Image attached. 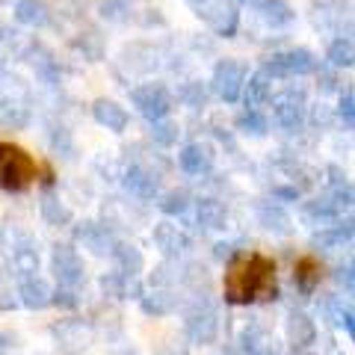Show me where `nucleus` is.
Listing matches in <instances>:
<instances>
[{
  "label": "nucleus",
  "instance_id": "nucleus-1",
  "mask_svg": "<svg viewBox=\"0 0 355 355\" xmlns=\"http://www.w3.org/2000/svg\"><path fill=\"white\" fill-rule=\"evenodd\" d=\"M222 296L228 305H258L279 299L275 261L261 252H237L225 266Z\"/></svg>",
  "mask_w": 355,
  "mask_h": 355
},
{
  "label": "nucleus",
  "instance_id": "nucleus-2",
  "mask_svg": "<svg viewBox=\"0 0 355 355\" xmlns=\"http://www.w3.org/2000/svg\"><path fill=\"white\" fill-rule=\"evenodd\" d=\"M39 181V163L15 142H0V190L27 193Z\"/></svg>",
  "mask_w": 355,
  "mask_h": 355
},
{
  "label": "nucleus",
  "instance_id": "nucleus-3",
  "mask_svg": "<svg viewBox=\"0 0 355 355\" xmlns=\"http://www.w3.org/2000/svg\"><path fill=\"white\" fill-rule=\"evenodd\" d=\"M187 6L222 39H231L240 27V12L234 0H187Z\"/></svg>",
  "mask_w": 355,
  "mask_h": 355
},
{
  "label": "nucleus",
  "instance_id": "nucleus-4",
  "mask_svg": "<svg viewBox=\"0 0 355 355\" xmlns=\"http://www.w3.org/2000/svg\"><path fill=\"white\" fill-rule=\"evenodd\" d=\"M320 69V60L311 53L308 48H291V51H282V53H272L266 60L263 71L272 77V80H291V77H305V74H314Z\"/></svg>",
  "mask_w": 355,
  "mask_h": 355
},
{
  "label": "nucleus",
  "instance_id": "nucleus-5",
  "mask_svg": "<svg viewBox=\"0 0 355 355\" xmlns=\"http://www.w3.org/2000/svg\"><path fill=\"white\" fill-rule=\"evenodd\" d=\"M130 104L137 107V113L148 121H160L169 119L175 98L163 83H142L137 89H130Z\"/></svg>",
  "mask_w": 355,
  "mask_h": 355
},
{
  "label": "nucleus",
  "instance_id": "nucleus-6",
  "mask_svg": "<svg viewBox=\"0 0 355 355\" xmlns=\"http://www.w3.org/2000/svg\"><path fill=\"white\" fill-rule=\"evenodd\" d=\"M51 270H53V279L60 282V287L77 291L86 282V266H83L80 252L69 246V243H57L51 249Z\"/></svg>",
  "mask_w": 355,
  "mask_h": 355
},
{
  "label": "nucleus",
  "instance_id": "nucleus-7",
  "mask_svg": "<svg viewBox=\"0 0 355 355\" xmlns=\"http://www.w3.org/2000/svg\"><path fill=\"white\" fill-rule=\"evenodd\" d=\"M243 83H246V65L237 60H219L214 65V77H210V86L214 92L222 98L225 104H237Z\"/></svg>",
  "mask_w": 355,
  "mask_h": 355
},
{
  "label": "nucleus",
  "instance_id": "nucleus-8",
  "mask_svg": "<svg viewBox=\"0 0 355 355\" xmlns=\"http://www.w3.org/2000/svg\"><path fill=\"white\" fill-rule=\"evenodd\" d=\"M305 113H308V101L302 89H284L282 95H275L272 101V116L279 121V128L296 133L305 125Z\"/></svg>",
  "mask_w": 355,
  "mask_h": 355
},
{
  "label": "nucleus",
  "instance_id": "nucleus-9",
  "mask_svg": "<svg viewBox=\"0 0 355 355\" xmlns=\"http://www.w3.org/2000/svg\"><path fill=\"white\" fill-rule=\"evenodd\" d=\"M187 338L193 343H202V347H210L219 338V314L214 305L196 302L187 311Z\"/></svg>",
  "mask_w": 355,
  "mask_h": 355
},
{
  "label": "nucleus",
  "instance_id": "nucleus-10",
  "mask_svg": "<svg viewBox=\"0 0 355 355\" xmlns=\"http://www.w3.org/2000/svg\"><path fill=\"white\" fill-rule=\"evenodd\" d=\"M151 240H154V246L160 249L163 258H169V261L184 258V254L193 249L190 234H187L181 225H175V222H157L151 231Z\"/></svg>",
  "mask_w": 355,
  "mask_h": 355
},
{
  "label": "nucleus",
  "instance_id": "nucleus-11",
  "mask_svg": "<svg viewBox=\"0 0 355 355\" xmlns=\"http://www.w3.org/2000/svg\"><path fill=\"white\" fill-rule=\"evenodd\" d=\"M74 240H77V246H83L86 252L98 254V258H110V252L116 246V237L110 234V228L101 225V222H83L74 231Z\"/></svg>",
  "mask_w": 355,
  "mask_h": 355
},
{
  "label": "nucleus",
  "instance_id": "nucleus-12",
  "mask_svg": "<svg viewBox=\"0 0 355 355\" xmlns=\"http://www.w3.org/2000/svg\"><path fill=\"white\" fill-rule=\"evenodd\" d=\"M343 210L347 207H343L338 198L323 196V198H314V202L302 205V219L308 222L311 228H329V225H335V222H340Z\"/></svg>",
  "mask_w": 355,
  "mask_h": 355
},
{
  "label": "nucleus",
  "instance_id": "nucleus-13",
  "mask_svg": "<svg viewBox=\"0 0 355 355\" xmlns=\"http://www.w3.org/2000/svg\"><path fill=\"white\" fill-rule=\"evenodd\" d=\"M121 184H125V190L130 196L142 198V202H151V198L160 196V178L154 175L151 169H146V166H128L125 178H121Z\"/></svg>",
  "mask_w": 355,
  "mask_h": 355
},
{
  "label": "nucleus",
  "instance_id": "nucleus-14",
  "mask_svg": "<svg viewBox=\"0 0 355 355\" xmlns=\"http://www.w3.org/2000/svg\"><path fill=\"white\" fill-rule=\"evenodd\" d=\"M53 335H57L60 347L69 355H83L89 349V343H92V329L83 320H65V323L53 329Z\"/></svg>",
  "mask_w": 355,
  "mask_h": 355
},
{
  "label": "nucleus",
  "instance_id": "nucleus-15",
  "mask_svg": "<svg viewBox=\"0 0 355 355\" xmlns=\"http://www.w3.org/2000/svg\"><path fill=\"white\" fill-rule=\"evenodd\" d=\"M178 166H181L184 175L202 178L214 169V148L205 146V142H190V146H184L181 154H178Z\"/></svg>",
  "mask_w": 355,
  "mask_h": 355
},
{
  "label": "nucleus",
  "instance_id": "nucleus-16",
  "mask_svg": "<svg viewBox=\"0 0 355 355\" xmlns=\"http://www.w3.org/2000/svg\"><path fill=\"white\" fill-rule=\"evenodd\" d=\"M92 119L98 121L101 128L113 130V133H125L128 130V110L121 107L119 101H113V98H98V101L92 104Z\"/></svg>",
  "mask_w": 355,
  "mask_h": 355
},
{
  "label": "nucleus",
  "instance_id": "nucleus-17",
  "mask_svg": "<svg viewBox=\"0 0 355 355\" xmlns=\"http://www.w3.org/2000/svg\"><path fill=\"white\" fill-rule=\"evenodd\" d=\"M51 284L42 279V275H24L18 284V299H21V305L30 308V311H42V308H48L51 305Z\"/></svg>",
  "mask_w": 355,
  "mask_h": 355
},
{
  "label": "nucleus",
  "instance_id": "nucleus-18",
  "mask_svg": "<svg viewBox=\"0 0 355 355\" xmlns=\"http://www.w3.org/2000/svg\"><path fill=\"white\" fill-rule=\"evenodd\" d=\"M323 261L314 258V254H302L296 263H293V284L299 287L302 293H314L320 282H323Z\"/></svg>",
  "mask_w": 355,
  "mask_h": 355
},
{
  "label": "nucleus",
  "instance_id": "nucleus-19",
  "mask_svg": "<svg viewBox=\"0 0 355 355\" xmlns=\"http://www.w3.org/2000/svg\"><path fill=\"white\" fill-rule=\"evenodd\" d=\"M282 343L263 326H249L243 331V355H279Z\"/></svg>",
  "mask_w": 355,
  "mask_h": 355
},
{
  "label": "nucleus",
  "instance_id": "nucleus-20",
  "mask_svg": "<svg viewBox=\"0 0 355 355\" xmlns=\"http://www.w3.org/2000/svg\"><path fill=\"white\" fill-rule=\"evenodd\" d=\"M101 287H104V293L107 296H113V299H139L142 293V284H139V275H125V272H107L104 279H101Z\"/></svg>",
  "mask_w": 355,
  "mask_h": 355
},
{
  "label": "nucleus",
  "instance_id": "nucleus-21",
  "mask_svg": "<svg viewBox=\"0 0 355 355\" xmlns=\"http://www.w3.org/2000/svg\"><path fill=\"white\" fill-rule=\"evenodd\" d=\"M252 9H254V15H258L266 27H272V30H279V27H287L291 21L296 18L293 15V9L284 3V0H252Z\"/></svg>",
  "mask_w": 355,
  "mask_h": 355
},
{
  "label": "nucleus",
  "instance_id": "nucleus-22",
  "mask_svg": "<svg viewBox=\"0 0 355 355\" xmlns=\"http://www.w3.org/2000/svg\"><path fill=\"white\" fill-rule=\"evenodd\" d=\"M270 95H272V77L263 69L254 71L249 80L243 83V92H240V98L246 101V110H261L266 101H270Z\"/></svg>",
  "mask_w": 355,
  "mask_h": 355
},
{
  "label": "nucleus",
  "instance_id": "nucleus-23",
  "mask_svg": "<svg viewBox=\"0 0 355 355\" xmlns=\"http://www.w3.org/2000/svg\"><path fill=\"white\" fill-rule=\"evenodd\" d=\"M196 222L205 231H219L228 222V210L219 198H198L196 202Z\"/></svg>",
  "mask_w": 355,
  "mask_h": 355
},
{
  "label": "nucleus",
  "instance_id": "nucleus-24",
  "mask_svg": "<svg viewBox=\"0 0 355 355\" xmlns=\"http://www.w3.org/2000/svg\"><path fill=\"white\" fill-rule=\"evenodd\" d=\"M110 258H113L116 270L125 272V275H139L142 266H146L142 252L133 246V243H121V240H116V246H113V252H110Z\"/></svg>",
  "mask_w": 355,
  "mask_h": 355
},
{
  "label": "nucleus",
  "instance_id": "nucleus-25",
  "mask_svg": "<svg viewBox=\"0 0 355 355\" xmlns=\"http://www.w3.org/2000/svg\"><path fill=\"white\" fill-rule=\"evenodd\" d=\"M15 21L18 24H24V27H33V30H39L44 27L51 21V12H48V6L42 3V0H15Z\"/></svg>",
  "mask_w": 355,
  "mask_h": 355
},
{
  "label": "nucleus",
  "instance_id": "nucleus-26",
  "mask_svg": "<svg viewBox=\"0 0 355 355\" xmlns=\"http://www.w3.org/2000/svg\"><path fill=\"white\" fill-rule=\"evenodd\" d=\"M314 338H317L314 320L305 317V314H299V311H293V314L287 317V340L293 343V349L296 347H311Z\"/></svg>",
  "mask_w": 355,
  "mask_h": 355
},
{
  "label": "nucleus",
  "instance_id": "nucleus-27",
  "mask_svg": "<svg viewBox=\"0 0 355 355\" xmlns=\"http://www.w3.org/2000/svg\"><path fill=\"white\" fill-rule=\"evenodd\" d=\"M39 210H42V219L48 222V225H69V222L74 219L71 214V207L62 202V198H57L53 193H44L42 196V202H39Z\"/></svg>",
  "mask_w": 355,
  "mask_h": 355
},
{
  "label": "nucleus",
  "instance_id": "nucleus-28",
  "mask_svg": "<svg viewBox=\"0 0 355 355\" xmlns=\"http://www.w3.org/2000/svg\"><path fill=\"white\" fill-rule=\"evenodd\" d=\"M349 240H352V219L335 222V225L320 228L314 234V243L317 246H323V249H340L343 243H349Z\"/></svg>",
  "mask_w": 355,
  "mask_h": 355
},
{
  "label": "nucleus",
  "instance_id": "nucleus-29",
  "mask_svg": "<svg viewBox=\"0 0 355 355\" xmlns=\"http://www.w3.org/2000/svg\"><path fill=\"white\" fill-rule=\"evenodd\" d=\"M139 305H142V311H146V314L163 317V314H169V311L178 305V299H175L172 291H163V287H157L154 293H142V296H139Z\"/></svg>",
  "mask_w": 355,
  "mask_h": 355
},
{
  "label": "nucleus",
  "instance_id": "nucleus-30",
  "mask_svg": "<svg viewBox=\"0 0 355 355\" xmlns=\"http://www.w3.org/2000/svg\"><path fill=\"white\" fill-rule=\"evenodd\" d=\"M258 216H261V225L266 231H272V234H291V228H293L291 216H287L279 205H261Z\"/></svg>",
  "mask_w": 355,
  "mask_h": 355
},
{
  "label": "nucleus",
  "instance_id": "nucleus-31",
  "mask_svg": "<svg viewBox=\"0 0 355 355\" xmlns=\"http://www.w3.org/2000/svg\"><path fill=\"white\" fill-rule=\"evenodd\" d=\"M12 266L15 272L24 279V275H36L39 272V252L30 243H21V246H12Z\"/></svg>",
  "mask_w": 355,
  "mask_h": 355
},
{
  "label": "nucleus",
  "instance_id": "nucleus-32",
  "mask_svg": "<svg viewBox=\"0 0 355 355\" xmlns=\"http://www.w3.org/2000/svg\"><path fill=\"white\" fill-rule=\"evenodd\" d=\"M326 60L331 69H352L355 65V48H352V42L349 39H335L329 44V51H326Z\"/></svg>",
  "mask_w": 355,
  "mask_h": 355
},
{
  "label": "nucleus",
  "instance_id": "nucleus-33",
  "mask_svg": "<svg viewBox=\"0 0 355 355\" xmlns=\"http://www.w3.org/2000/svg\"><path fill=\"white\" fill-rule=\"evenodd\" d=\"M237 130L246 133V137L261 139V137H266V130H270V119H266L261 110H246L243 116H237Z\"/></svg>",
  "mask_w": 355,
  "mask_h": 355
},
{
  "label": "nucleus",
  "instance_id": "nucleus-34",
  "mask_svg": "<svg viewBox=\"0 0 355 355\" xmlns=\"http://www.w3.org/2000/svg\"><path fill=\"white\" fill-rule=\"evenodd\" d=\"M190 193L187 190H172V193H166L160 202H157V207L163 210L166 216H184L187 210H190Z\"/></svg>",
  "mask_w": 355,
  "mask_h": 355
},
{
  "label": "nucleus",
  "instance_id": "nucleus-35",
  "mask_svg": "<svg viewBox=\"0 0 355 355\" xmlns=\"http://www.w3.org/2000/svg\"><path fill=\"white\" fill-rule=\"evenodd\" d=\"M326 311H329L331 317H335V320H331V323H335L338 329H343L349 338L355 335V323H352L355 314H352V308H349V305L343 308V302H335V299H331V302H326Z\"/></svg>",
  "mask_w": 355,
  "mask_h": 355
},
{
  "label": "nucleus",
  "instance_id": "nucleus-36",
  "mask_svg": "<svg viewBox=\"0 0 355 355\" xmlns=\"http://www.w3.org/2000/svg\"><path fill=\"white\" fill-rule=\"evenodd\" d=\"M178 133H181V130H178L175 121H166V119L151 121V139L157 142V146H175Z\"/></svg>",
  "mask_w": 355,
  "mask_h": 355
},
{
  "label": "nucleus",
  "instance_id": "nucleus-37",
  "mask_svg": "<svg viewBox=\"0 0 355 355\" xmlns=\"http://www.w3.org/2000/svg\"><path fill=\"white\" fill-rule=\"evenodd\" d=\"M178 98H181L187 107H193V110H202L207 104V92H205L202 83H184L181 92H178Z\"/></svg>",
  "mask_w": 355,
  "mask_h": 355
},
{
  "label": "nucleus",
  "instance_id": "nucleus-38",
  "mask_svg": "<svg viewBox=\"0 0 355 355\" xmlns=\"http://www.w3.org/2000/svg\"><path fill=\"white\" fill-rule=\"evenodd\" d=\"M338 119L343 121V128H352L355 125V95L352 89L340 92V101H338Z\"/></svg>",
  "mask_w": 355,
  "mask_h": 355
},
{
  "label": "nucleus",
  "instance_id": "nucleus-39",
  "mask_svg": "<svg viewBox=\"0 0 355 355\" xmlns=\"http://www.w3.org/2000/svg\"><path fill=\"white\" fill-rule=\"evenodd\" d=\"M157 355H190V343H187L184 335H169L163 338Z\"/></svg>",
  "mask_w": 355,
  "mask_h": 355
},
{
  "label": "nucleus",
  "instance_id": "nucleus-40",
  "mask_svg": "<svg viewBox=\"0 0 355 355\" xmlns=\"http://www.w3.org/2000/svg\"><path fill=\"white\" fill-rule=\"evenodd\" d=\"M51 305L65 308V311H74L77 305H80V296H77V291H71V287H57L53 296H51Z\"/></svg>",
  "mask_w": 355,
  "mask_h": 355
},
{
  "label": "nucleus",
  "instance_id": "nucleus-41",
  "mask_svg": "<svg viewBox=\"0 0 355 355\" xmlns=\"http://www.w3.org/2000/svg\"><path fill=\"white\" fill-rule=\"evenodd\" d=\"M335 279H338V284H340V287H343V291H347V293H352V291H355V279H352V263L340 266Z\"/></svg>",
  "mask_w": 355,
  "mask_h": 355
},
{
  "label": "nucleus",
  "instance_id": "nucleus-42",
  "mask_svg": "<svg viewBox=\"0 0 355 355\" xmlns=\"http://www.w3.org/2000/svg\"><path fill=\"white\" fill-rule=\"evenodd\" d=\"M275 198H284V202H296L299 198V187H272Z\"/></svg>",
  "mask_w": 355,
  "mask_h": 355
},
{
  "label": "nucleus",
  "instance_id": "nucleus-43",
  "mask_svg": "<svg viewBox=\"0 0 355 355\" xmlns=\"http://www.w3.org/2000/svg\"><path fill=\"white\" fill-rule=\"evenodd\" d=\"M214 254H216L219 261H231L237 254V246H234V243H216V252Z\"/></svg>",
  "mask_w": 355,
  "mask_h": 355
},
{
  "label": "nucleus",
  "instance_id": "nucleus-44",
  "mask_svg": "<svg viewBox=\"0 0 355 355\" xmlns=\"http://www.w3.org/2000/svg\"><path fill=\"white\" fill-rule=\"evenodd\" d=\"M291 355H314V352H311V349H308V347H296V349H293V352H291Z\"/></svg>",
  "mask_w": 355,
  "mask_h": 355
},
{
  "label": "nucleus",
  "instance_id": "nucleus-45",
  "mask_svg": "<svg viewBox=\"0 0 355 355\" xmlns=\"http://www.w3.org/2000/svg\"><path fill=\"white\" fill-rule=\"evenodd\" d=\"M113 355H139V352H137V349H130V347H125V349H116Z\"/></svg>",
  "mask_w": 355,
  "mask_h": 355
},
{
  "label": "nucleus",
  "instance_id": "nucleus-46",
  "mask_svg": "<svg viewBox=\"0 0 355 355\" xmlns=\"http://www.w3.org/2000/svg\"><path fill=\"white\" fill-rule=\"evenodd\" d=\"M3 349H6V343H3V338H0V355H3Z\"/></svg>",
  "mask_w": 355,
  "mask_h": 355
},
{
  "label": "nucleus",
  "instance_id": "nucleus-47",
  "mask_svg": "<svg viewBox=\"0 0 355 355\" xmlns=\"http://www.w3.org/2000/svg\"><path fill=\"white\" fill-rule=\"evenodd\" d=\"M234 3H237V6H240V3H252V0H234Z\"/></svg>",
  "mask_w": 355,
  "mask_h": 355
},
{
  "label": "nucleus",
  "instance_id": "nucleus-48",
  "mask_svg": "<svg viewBox=\"0 0 355 355\" xmlns=\"http://www.w3.org/2000/svg\"><path fill=\"white\" fill-rule=\"evenodd\" d=\"M3 3H12V0H0V6H3Z\"/></svg>",
  "mask_w": 355,
  "mask_h": 355
}]
</instances>
